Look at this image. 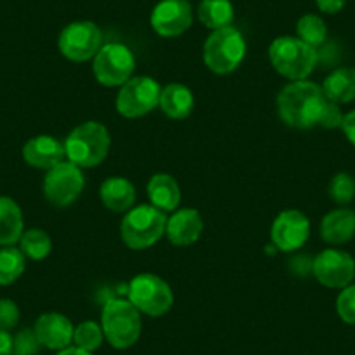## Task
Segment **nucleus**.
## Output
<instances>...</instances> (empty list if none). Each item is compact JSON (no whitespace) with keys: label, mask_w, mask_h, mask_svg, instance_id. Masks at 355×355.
Listing matches in <instances>:
<instances>
[{"label":"nucleus","mask_w":355,"mask_h":355,"mask_svg":"<svg viewBox=\"0 0 355 355\" xmlns=\"http://www.w3.org/2000/svg\"><path fill=\"white\" fill-rule=\"evenodd\" d=\"M146 196L150 204L164 213L176 211L182 202V189L174 176L167 173H155L146 183Z\"/></svg>","instance_id":"18"},{"label":"nucleus","mask_w":355,"mask_h":355,"mask_svg":"<svg viewBox=\"0 0 355 355\" xmlns=\"http://www.w3.org/2000/svg\"><path fill=\"white\" fill-rule=\"evenodd\" d=\"M0 355H15V343L9 331L0 329Z\"/></svg>","instance_id":"36"},{"label":"nucleus","mask_w":355,"mask_h":355,"mask_svg":"<svg viewBox=\"0 0 355 355\" xmlns=\"http://www.w3.org/2000/svg\"><path fill=\"white\" fill-rule=\"evenodd\" d=\"M105 340L117 350H125L138 343L141 336V312L128 298H110L101 312Z\"/></svg>","instance_id":"5"},{"label":"nucleus","mask_w":355,"mask_h":355,"mask_svg":"<svg viewBox=\"0 0 355 355\" xmlns=\"http://www.w3.org/2000/svg\"><path fill=\"white\" fill-rule=\"evenodd\" d=\"M26 268V256L15 245L0 249V286H11L18 281Z\"/></svg>","instance_id":"26"},{"label":"nucleus","mask_w":355,"mask_h":355,"mask_svg":"<svg viewBox=\"0 0 355 355\" xmlns=\"http://www.w3.org/2000/svg\"><path fill=\"white\" fill-rule=\"evenodd\" d=\"M327 101L319 84L312 80H293L277 94L279 117L289 128L312 129L319 125Z\"/></svg>","instance_id":"1"},{"label":"nucleus","mask_w":355,"mask_h":355,"mask_svg":"<svg viewBox=\"0 0 355 355\" xmlns=\"http://www.w3.org/2000/svg\"><path fill=\"white\" fill-rule=\"evenodd\" d=\"M329 101L336 105H347L355 100V68L340 67L331 71L320 85Z\"/></svg>","instance_id":"23"},{"label":"nucleus","mask_w":355,"mask_h":355,"mask_svg":"<svg viewBox=\"0 0 355 355\" xmlns=\"http://www.w3.org/2000/svg\"><path fill=\"white\" fill-rule=\"evenodd\" d=\"M336 312L343 322L355 326V284L341 289L336 298Z\"/></svg>","instance_id":"30"},{"label":"nucleus","mask_w":355,"mask_h":355,"mask_svg":"<svg viewBox=\"0 0 355 355\" xmlns=\"http://www.w3.org/2000/svg\"><path fill=\"white\" fill-rule=\"evenodd\" d=\"M25 232V218L19 204L11 197H0V245H16Z\"/></svg>","instance_id":"22"},{"label":"nucleus","mask_w":355,"mask_h":355,"mask_svg":"<svg viewBox=\"0 0 355 355\" xmlns=\"http://www.w3.org/2000/svg\"><path fill=\"white\" fill-rule=\"evenodd\" d=\"M204 232V220L200 213L192 207L176 209L167 218L166 237L176 248H187L196 244Z\"/></svg>","instance_id":"16"},{"label":"nucleus","mask_w":355,"mask_h":355,"mask_svg":"<svg viewBox=\"0 0 355 355\" xmlns=\"http://www.w3.org/2000/svg\"><path fill=\"white\" fill-rule=\"evenodd\" d=\"M343 112H341L340 105L333 103V101H327L326 108H324L322 115H320L319 121V128L324 129H336L341 128L343 124Z\"/></svg>","instance_id":"33"},{"label":"nucleus","mask_w":355,"mask_h":355,"mask_svg":"<svg viewBox=\"0 0 355 355\" xmlns=\"http://www.w3.org/2000/svg\"><path fill=\"white\" fill-rule=\"evenodd\" d=\"M296 37L317 49L327 39L326 21L317 15H303L296 23Z\"/></svg>","instance_id":"27"},{"label":"nucleus","mask_w":355,"mask_h":355,"mask_svg":"<svg viewBox=\"0 0 355 355\" xmlns=\"http://www.w3.org/2000/svg\"><path fill=\"white\" fill-rule=\"evenodd\" d=\"M19 306L11 298H0V329L12 331L19 322Z\"/></svg>","instance_id":"32"},{"label":"nucleus","mask_w":355,"mask_h":355,"mask_svg":"<svg viewBox=\"0 0 355 355\" xmlns=\"http://www.w3.org/2000/svg\"><path fill=\"white\" fill-rule=\"evenodd\" d=\"M12 343H15V355H37L42 347L33 327L18 331V334L12 336Z\"/></svg>","instance_id":"31"},{"label":"nucleus","mask_w":355,"mask_h":355,"mask_svg":"<svg viewBox=\"0 0 355 355\" xmlns=\"http://www.w3.org/2000/svg\"><path fill=\"white\" fill-rule=\"evenodd\" d=\"M135 53L121 42L103 44L93 60L94 77L105 87H121L135 77Z\"/></svg>","instance_id":"10"},{"label":"nucleus","mask_w":355,"mask_h":355,"mask_svg":"<svg viewBox=\"0 0 355 355\" xmlns=\"http://www.w3.org/2000/svg\"><path fill=\"white\" fill-rule=\"evenodd\" d=\"M153 32L164 39L180 37L193 25V9L189 0H160L150 15Z\"/></svg>","instance_id":"14"},{"label":"nucleus","mask_w":355,"mask_h":355,"mask_svg":"<svg viewBox=\"0 0 355 355\" xmlns=\"http://www.w3.org/2000/svg\"><path fill=\"white\" fill-rule=\"evenodd\" d=\"M112 138L108 129L101 122L87 121L71 129L64 139L67 160L80 169H91L103 162L108 157Z\"/></svg>","instance_id":"2"},{"label":"nucleus","mask_w":355,"mask_h":355,"mask_svg":"<svg viewBox=\"0 0 355 355\" xmlns=\"http://www.w3.org/2000/svg\"><path fill=\"white\" fill-rule=\"evenodd\" d=\"M268 60L274 70L288 80H306L317 67L319 53L298 37L282 35L268 46Z\"/></svg>","instance_id":"3"},{"label":"nucleus","mask_w":355,"mask_h":355,"mask_svg":"<svg viewBox=\"0 0 355 355\" xmlns=\"http://www.w3.org/2000/svg\"><path fill=\"white\" fill-rule=\"evenodd\" d=\"M197 18L211 32L227 28L234 23V4L230 0H200L199 8H197Z\"/></svg>","instance_id":"24"},{"label":"nucleus","mask_w":355,"mask_h":355,"mask_svg":"<svg viewBox=\"0 0 355 355\" xmlns=\"http://www.w3.org/2000/svg\"><path fill=\"white\" fill-rule=\"evenodd\" d=\"M341 129H343V132H345V136H347L348 141L355 146V110L345 114Z\"/></svg>","instance_id":"35"},{"label":"nucleus","mask_w":355,"mask_h":355,"mask_svg":"<svg viewBox=\"0 0 355 355\" xmlns=\"http://www.w3.org/2000/svg\"><path fill=\"white\" fill-rule=\"evenodd\" d=\"M327 193L338 206H347L355 199V178L348 173L334 174Z\"/></svg>","instance_id":"29"},{"label":"nucleus","mask_w":355,"mask_h":355,"mask_svg":"<svg viewBox=\"0 0 355 355\" xmlns=\"http://www.w3.org/2000/svg\"><path fill=\"white\" fill-rule=\"evenodd\" d=\"M160 87L155 78L148 75H136L119 87L115 98V110L125 119H139L159 108Z\"/></svg>","instance_id":"7"},{"label":"nucleus","mask_w":355,"mask_h":355,"mask_svg":"<svg viewBox=\"0 0 355 355\" xmlns=\"http://www.w3.org/2000/svg\"><path fill=\"white\" fill-rule=\"evenodd\" d=\"M100 199L108 211L128 213L136 204V189L128 178L110 176L101 183Z\"/></svg>","instance_id":"21"},{"label":"nucleus","mask_w":355,"mask_h":355,"mask_svg":"<svg viewBox=\"0 0 355 355\" xmlns=\"http://www.w3.org/2000/svg\"><path fill=\"white\" fill-rule=\"evenodd\" d=\"M312 275L329 289H343L355 277V259L341 249H324L312 259Z\"/></svg>","instance_id":"12"},{"label":"nucleus","mask_w":355,"mask_h":355,"mask_svg":"<svg viewBox=\"0 0 355 355\" xmlns=\"http://www.w3.org/2000/svg\"><path fill=\"white\" fill-rule=\"evenodd\" d=\"M167 216L152 204L129 209L121 221V239L132 251H145L166 235Z\"/></svg>","instance_id":"4"},{"label":"nucleus","mask_w":355,"mask_h":355,"mask_svg":"<svg viewBox=\"0 0 355 355\" xmlns=\"http://www.w3.org/2000/svg\"><path fill=\"white\" fill-rule=\"evenodd\" d=\"M101 47H103V32L96 23L87 19L70 23L61 30L58 37V49L61 56L73 63L94 60Z\"/></svg>","instance_id":"11"},{"label":"nucleus","mask_w":355,"mask_h":355,"mask_svg":"<svg viewBox=\"0 0 355 355\" xmlns=\"http://www.w3.org/2000/svg\"><path fill=\"white\" fill-rule=\"evenodd\" d=\"M85 189L84 169L64 159L53 169L46 171L42 190L47 202L54 207H70L77 202Z\"/></svg>","instance_id":"9"},{"label":"nucleus","mask_w":355,"mask_h":355,"mask_svg":"<svg viewBox=\"0 0 355 355\" xmlns=\"http://www.w3.org/2000/svg\"><path fill=\"white\" fill-rule=\"evenodd\" d=\"M105 333L101 324L94 322V320H84L78 326H75L73 331V345L82 348V350L94 352L103 345Z\"/></svg>","instance_id":"28"},{"label":"nucleus","mask_w":355,"mask_h":355,"mask_svg":"<svg viewBox=\"0 0 355 355\" xmlns=\"http://www.w3.org/2000/svg\"><path fill=\"white\" fill-rule=\"evenodd\" d=\"M19 249L32 261H42L53 251V239L42 228H28L19 239Z\"/></svg>","instance_id":"25"},{"label":"nucleus","mask_w":355,"mask_h":355,"mask_svg":"<svg viewBox=\"0 0 355 355\" xmlns=\"http://www.w3.org/2000/svg\"><path fill=\"white\" fill-rule=\"evenodd\" d=\"M320 237L331 245H341L355 237V213L348 207L329 211L320 221Z\"/></svg>","instance_id":"19"},{"label":"nucleus","mask_w":355,"mask_h":355,"mask_svg":"<svg viewBox=\"0 0 355 355\" xmlns=\"http://www.w3.org/2000/svg\"><path fill=\"white\" fill-rule=\"evenodd\" d=\"M310 220L298 209H286L275 216L270 228L272 244L282 252H295L306 244L310 237Z\"/></svg>","instance_id":"13"},{"label":"nucleus","mask_w":355,"mask_h":355,"mask_svg":"<svg viewBox=\"0 0 355 355\" xmlns=\"http://www.w3.org/2000/svg\"><path fill=\"white\" fill-rule=\"evenodd\" d=\"M40 345L49 350H63L73 343L75 326L67 315L60 312H46L33 324Z\"/></svg>","instance_id":"15"},{"label":"nucleus","mask_w":355,"mask_h":355,"mask_svg":"<svg viewBox=\"0 0 355 355\" xmlns=\"http://www.w3.org/2000/svg\"><path fill=\"white\" fill-rule=\"evenodd\" d=\"M159 108L173 121H183L192 115L196 108V96H193L192 89L187 87L178 82L164 85L160 91Z\"/></svg>","instance_id":"20"},{"label":"nucleus","mask_w":355,"mask_h":355,"mask_svg":"<svg viewBox=\"0 0 355 355\" xmlns=\"http://www.w3.org/2000/svg\"><path fill=\"white\" fill-rule=\"evenodd\" d=\"M23 159L33 169L49 171L67 159L64 143L49 135H39L30 138L23 146Z\"/></svg>","instance_id":"17"},{"label":"nucleus","mask_w":355,"mask_h":355,"mask_svg":"<svg viewBox=\"0 0 355 355\" xmlns=\"http://www.w3.org/2000/svg\"><path fill=\"white\" fill-rule=\"evenodd\" d=\"M56 355H94L93 352H87V350H82V348H78V347H67V348H63V350H60L58 352Z\"/></svg>","instance_id":"37"},{"label":"nucleus","mask_w":355,"mask_h":355,"mask_svg":"<svg viewBox=\"0 0 355 355\" xmlns=\"http://www.w3.org/2000/svg\"><path fill=\"white\" fill-rule=\"evenodd\" d=\"M248 53V44L241 30L234 25L213 30L204 42V64L216 75H228L237 70Z\"/></svg>","instance_id":"6"},{"label":"nucleus","mask_w":355,"mask_h":355,"mask_svg":"<svg viewBox=\"0 0 355 355\" xmlns=\"http://www.w3.org/2000/svg\"><path fill=\"white\" fill-rule=\"evenodd\" d=\"M128 300L148 317H162L173 309L171 286L155 274H138L128 286Z\"/></svg>","instance_id":"8"},{"label":"nucleus","mask_w":355,"mask_h":355,"mask_svg":"<svg viewBox=\"0 0 355 355\" xmlns=\"http://www.w3.org/2000/svg\"><path fill=\"white\" fill-rule=\"evenodd\" d=\"M315 4L324 15H338L345 8L347 0H315Z\"/></svg>","instance_id":"34"}]
</instances>
